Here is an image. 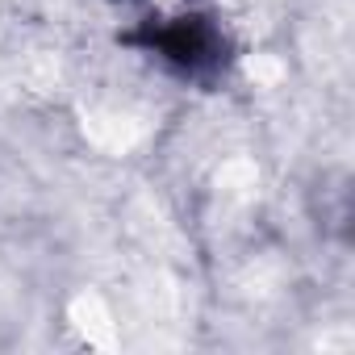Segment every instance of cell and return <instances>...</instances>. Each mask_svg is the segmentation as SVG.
Wrapping results in <instances>:
<instances>
[{"instance_id": "1", "label": "cell", "mask_w": 355, "mask_h": 355, "mask_svg": "<svg viewBox=\"0 0 355 355\" xmlns=\"http://www.w3.org/2000/svg\"><path fill=\"white\" fill-rule=\"evenodd\" d=\"M125 42L159 55L184 76H214L226 63V38L205 17H163L146 21L138 34H125Z\"/></svg>"}]
</instances>
